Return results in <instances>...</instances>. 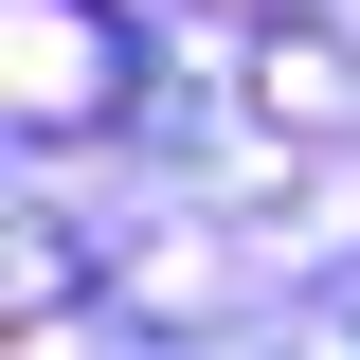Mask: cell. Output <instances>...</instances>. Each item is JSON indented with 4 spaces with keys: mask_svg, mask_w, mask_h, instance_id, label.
Segmentation results:
<instances>
[{
    "mask_svg": "<svg viewBox=\"0 0 360 360\" xmlns=\"http://www.w3.org/2000/svg\"><path fill=\"white\" fill-rule=\"evenodd\" d=\"M127 90H144V54H127L108 0H18V127L37 144H90Z\"/></svg>",
    "mask_w": 360,
    "mask_h": 360,
    "instance_id": "obj_1",
    "label": "cell"
}]
</instances>
